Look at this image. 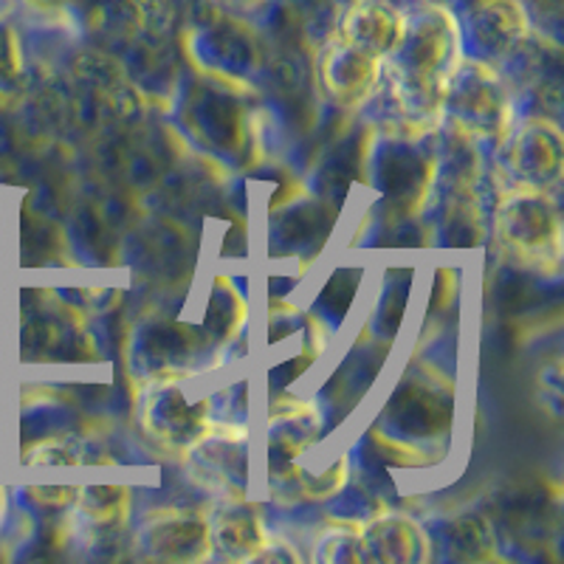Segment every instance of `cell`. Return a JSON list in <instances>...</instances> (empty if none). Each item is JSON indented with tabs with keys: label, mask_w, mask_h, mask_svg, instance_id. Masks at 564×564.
<instances>
[{
	"label": "cell",
	"mask_w": 564,
	"mask_h": 564,
	"mask_svg": "<svg viewBox=\"0 0 564 564\" xmlns=\"http://www.w3.org/2000/svg\"><path fill=\"white\" fill-rule=\"evenodd\" d=\"M209 528L212 545L231 558H257L271 539L260 511L243 497H229Z\"/></svg>",
	"instance_id": "9c48e42d"
},
{
	"label": "cell",
	"mask_w": 564,
	"mask_h": 564,
	"mask_svg": "<svg viewBox=\"0 0 564 564\" xmlns=\"http://www.w3.org/2000/svg\"><path fill=\"white\" fill-rule=\"evenodd\" d=\"M423 556V533L401 517L336 528L322 551L325 562H417Z\"/></svg>",
	"instance_id": "277c9868"
},
{
	"label": "cell",
	"mask_w": 564,
	"mask_h": 564,
	"mask_svg": "<svg viewBox=\"0 0 564 564\" xmlns=\"http://www.w3.org/2000/svg\"><path fill=\"white\" fill-rule=\"evenodd\" d=\"M404 26L406 14L387 0H356L336 34L384 59L404 34Z\"/></svg>",
	"instance_id": "52a82bcc"
},
{
	"label": "cell",
	"mask_w": 564,
	"mask_h": 564,
	"mask_svg": "<svg viewBox=\"0 0 564 564\" xmlns=\"http://www.w3.org/2000/svg\"><path fill=\"white\" fill-rule=\"evenodd\" d=\"M224 3H229V7H235V9H254V7H260L263 0H224Z\"/></svg>",
	"instance_id": "7c38bea8"
},
{
	"label": "cell",
	"mask_w": 564,
	"mask_h": 564,
	"mask_svg": "<svg viewBox=\"0 0 564 564\" xmlns=\"http://www.w3.org/2000/svg\"><path fill=\"white\" fill-rule=\"evenodd\" d=\"M497 238L502 251L533 271H556L562 260L558 206L542 186H517L497 206Z\"/></svg>",
	"instance_id": "7a4b0ae2"
},
{
	"label": "cell",
	"mask_w": 564,
	"mask_h": 564,
	"mask_svg": "<svg viewBox=\"0 0 564 564\" xmlns=\"http://www.w3.org/2000/svg\"><path fill=\"white\" fill-rule=\"evenodd\" d=\"M443 113L457 130L482 141L506 139L511 128V102L497 70L486 63L460 59L443 90Z\"/></svg>",
	"instance_id": "3957f363"
},
{
	"label": "cell",
	"mask_w": 564,
	"mask_h": 564,
	"mask_svg": "<svg viewBox=\"0 0 564 564\" xmlns=\"http://www.w3.org/2000/svg\"><path fill=\"white\" fill-rule=\"evenodd\" d=\"M144 545L161 558H198L212 545L209 522L189 511H161L144 522Z\"/></svg>",
	"instance_id": "ba28073f"
},
{
	"label": "cell",
	"mask_w": 564,
	"mask_h": 564,
	"mask_svg": "<svg viewBox=\"0 0 564 564\" xmlns=\"http://www.w3.org/2000/svg\"><path fill=\"white\" fill-rule=\"evenodd\" d=\"M460 29L446 9L430 7L406 18L398 45L384 57L398 110L412 124H435L443 116V90L460 63Z\"/></svg>",
	"instance_id": "6da1fadb"
},
{
	"label": "cell",
	"mask_w": 564,
	"mask_h": 564,
	"mask_svg": "<svg viewBox=\"0 0 564 564\" xmlns=\"http://www.w3.org/2000/svg\"><path fill=\"white\" fill-rule=\"evenodd\" d=\"M381 68H384V59L336 34L322 52L319 77L336 102L356 105L365 102L376 90L381 79Z\"/></svg>",
	"instance_id": "5b68a950"
},
{
	"label": "cell",
	"mask_w": 564,
	"mask_h": 564,
	"mask_svg": "<svg viewBox=\"0 0 564 564\" xmlns=\"http://www.w3.org/2000/svg\"><path fill=\"white\" fill-rule=\"evenodd\" d=\"M511 161L517 173L525 178L522 184H553L558 178V170H562V139H558V130L547 122H528L522 133L517 135V141H513Z\"/></svg>",
	"instance_id": "8fae6325"
},
{
	"label": "cell",
	"mask_w": 564,
	"mask_h": 564,
	"mask_svg": "<svg viewBox=\"0 0 564 564\" xmlns=\"http://www.w3.org/2000/svg\"><path fill=\"white\" fill-rule=\"evenodd\" d=\"M144 423H148L150 435L159 437L161 443L175 446V449H189L209 435V404L206 401L189 404L184 390H178L175 384H164L150 395Z\"/></svg>",
	"instance_id": "8992f818"
},
{
	"label": "cell",
	"mask_w": 564,
	"mask_h": 564,
	"mask_svg": "<svg viewBox=\"0 0 564 564\" xmlns=\"http://www.w3.org/2000/svg\"><path fill=\"white\" fill-rule=\"evenodd\" d=\"M468 26L482 52L511 54L525 40L528 18L517 0H475Z\"/></svg>",
	"instance_id": "30bf717a"
}]
</instances>
